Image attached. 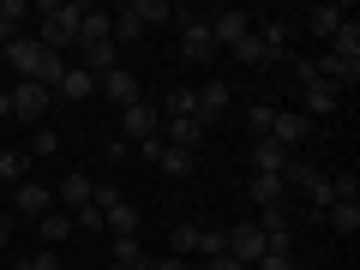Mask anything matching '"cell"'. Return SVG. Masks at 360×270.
Masks as SVG:
<instances>
[{"mask_svg":"<svg viewBox=\"0 0 360 270\" xmlns=\"http://www.w3.org/2000/svg\"><path fill=\"white\" fill-rule=\"evenodd\" d=\"M307 127H312L307 115H283V108H276V115H270V139L283 144V150H295V144L307 139Z\"/></svg>","mask_w":360,"mask_h":270,"instance_id":"obj_15","label":"cell"},{"mask_svg":"<svg viewBox=\"0 0 360 270\" xmlns=\"http://www.w3.org/2000/svg\"><path fill=\"white\" fill-rule=\"evenodd\" d=\"M108 264H127V270H150V258H144L139 234H115V240H108Z\"/></svg>","mask_w":360,"mask_h":270,"instance_id":"obj_16","label":"cell"},{"mask_svg":"<svg viewBox=\"0 0 360 270\" xmlns=\"http://www.w3.org/2000/svg\"><path fill=\"white\" fill-rule=\"evenodd\" d=\"M13 270H66V264L54 258V246H42V252H30V258H13Z\"/></svg>","mask_w":360,"mask_h":270,"instance_id":"obj_31","label":"cell"},{"mask_svg":"<svg viewBox=\"0 0 360 270\" xmlns=\"http://www.w3.org/2000/svg\"><path fill=\"white\" fill-rule=\"evenodd\" d=\"M42 25H37V42L54 54H66L78 42V18H84V0H49V6H37Z\"/></svg>","mask_w":360,"mask_h":270,"instance_id":"obj_1","label":"cell"},{"mask_svg":"<svg viewBox=\"0 0 360 270\" xmlns=\"http://www.w3.org/2000/svg\"><path fill=\"white\" fill-rule=\"evenodd\" d=\"M295 162V150H283L276 139H252V174H283Z\"/></svg>","mask_w":360,"mask_h":270,"instance_id":"obj_13","label":"cell"},{"mask_svg":"<svg viewBox=\"0 0 360 270\" xmlns=\"http://www.w3.org/2000/svg\"><path fill=\"white\" fill-rule=\"evenodd\" d=\"M295 37H300L295 18H264V25H258V42H264L270 66H283V60H288V42H295Z\"/></svg>","mask_w":360,"mask_h":270,"instance_id":"obj_5","label":"cell"},{"mask_svg":"<svg viewBox=\"0 0 360 270\" xmlns=\"http://www.w3.org/2000/svg\"><path fill=\"white\" fill-rule=\"evenodd\" d=\"M324 222H330V229L348 240V234L360 229V205H330V210H324Z\"/></svg>","mask_w":360,"mask_h":270,"instance_id":"obj_29","label":"cell"},{"mask_svg":"<svg viewBox=\"0 0 360 270\" xmlns=\"http://www.w3.org/2000/svg\"><path fill=\"white\" fill-rule=\"evenodd\" d=\"M150 270H193V264H186V258H174V252H168V258H150Z\"/></svg>","mask_w":360,"mask_h":270,"instance_id":"obj_37","label":"cell"},{"mask_svg":"<svg viewBox=\"0 0 360 270\" xmlns=\"http://www.w3.org/2000/svg\"><path fill=\"white\" fill-rule=\"evenodd\" d=\"M0 90H6V72H0Z\"/></svg>","mask_w":360,"mask_h":270,"instance_id":"obj_39","label":"cell"},{"mask_svg":"<svg viewBox=\"0 0 360 270\" xmlns=\"http://www.w3.org/2000/svg\"><path fill=\"white\" fill-rule=\"evenodd\" d=\"M6 96H13V120H30V127H42L54 108V90H42V84H13Z\"/></svg>","mask_w":360,"mask_h":270,"instance_id":"obj_3","label":"cell"},{"mask_svg":"<svg viewBox=\"0 0 360 270\" xmlns=\"http://www.w3.org/2000/svg\"><path fill=\"white\" fill-rule=\"evenodd\" d=\"M252 270H300V264H295V246H276V252H264Z\"/></svg>","mask_w":360,"mask_h":270,"instance_id":"obj_32","label":"cell"},{"mask_svg":"<svg viewBox=\"0 0 360 270\" xmlns=\"http://www.w3.org/2000/svg\"><path fill=\"white\" fill-rule=\"evenodd\" d=\"M162 120H198V96H193V84H174L162 96Z\"/></svg>","mask_w":360,"mask_h":270,"instance_id":"obj_18","label":"cell"},{"mask_svg":"<svg viewBox=\"0 0 360 270\" xmlns=\"http://www.w3.org/2000/svg\"><path fill=\"white\" fill-rule=\"evenodd\" d=\"M37 229H42V240H49V246H60L66 234H78V229H72V217H66V210H49V217H42Z\"/></svg>","mask_w":360,"mask_h":270,"instance_id":"obj_27","label":"cell"},{"mask_svg":"<svg viewBox=\"0 0 360 270\" xmlns=\"http://www.w3.org/2000/svg\"><path fill=\"white\" fill-rule=\"evenodd\" d=\"M205 139V120H162V144H180V150H198Z\"/></svg>","mask_w":360,"mask_h":270,"instance_id":"obj_21","label":"cell"},{"mask_svg":"<svg viewBox=\"0 0 360 270\" xmlns=\"http://www.w3.org/2000/svg\"><path fill=\"white\" fill-rule=\"evenodd\" d=\"M108 18H115V42H139V37H144V25L132 18V6H115Z\"/></svg>","mask_w":360,"mask_h":270,"instance_id":"obj_30","label":"cell"},{"mask_svg":"<svg viewBox=\"0 0 360 270\" xmlns=\"http://www.w3.org/2000/svg\"><path fill=\"white\" fill-rule=\"evenodd\" d=\"M13 222H18L13 210H0V252H6V240H13Z\"/></svg>","mask_w":360,"mask_h":270,"instance_id":"obj_38","label":"cell"},{"mask_svg":"<svg viewBox=\"0 0 360 270\" xmlns=\"http://www.w3.org/2000/svg\"><path fill=\"white\" fill-rule=\"evenodd\" d=\"M54 198H60V205L78 217V210H90V205H96V180L72 168V174H60V193H54Z\"/></svg>","mask_w":360,"mask_h":270,"instance_id":"obj_11","label":"cell"},{"mask_svg":"<svg viewBox=\"0 0 360 270\" xmlns=\"http://www.w3.org/2000/svg\"><path fill=\"white\" fill-rule=\"evenodd\" d=\"M342 18H348L342 6H307V13H300L295 25H300V30H312V37H324V42H330L336 30H342Z\"/></svg>","mask_w":360,"mask_h":270,"instance_id":"obj_14","label":"cell"},{"mask_svg":"<svg viewBox=\"0 0 360 270\" xmlns=\"http://www.w3.org/2000/svg\"><path fill=\"white\" fill-rule=\"evenodd\" d=\"M330 54L348 66H360V18H342V30L330 37Z\"/></svg>","mask_w":360,"mask_h":270,"instance_id":"obj_19","label":"cell"},{"mask_svg":"<svg viewBox=\"0 0 360 270\" xmlns=\"http://www.w3.org/2000/svg\"><path fill=\"white\" fill-rule=\"evenodd\" d=\"M96 90H103V96H108L115 108H132V103H144V90H139V72H127V66H115V72H108Z\"/></svg>","mask_w":360,"mask_h":270,"instance_id":"obj_10","label":"cell"},{"mask_svg":"<svg viewBox=\"0 0 360 270\" xmlns=\"http://www.w3.org/2000/svg\"><path fill=\"white\" fill-rule=\"evenodd\" d=\"M30 162H37L30 150H0V180H6V186H18V180L30 174Z\"/></svg>","mask_w":360,"mask_h":270,"instance_id":"obj_26","label":"cell"},{"mask_svg":"<svg viewBox=\"0 0 360 270\" xmlns=\"http://www.w3.org/2000/svg\"><path fill=\"white\" fill-rule=\"evenodd\" d=\"M72 229H78V234H103V210H96V205H90V210H78V217H72Z\"/></svg>","mask_w":360,"mask_h":270,"instance_id":"obj_35","label":"cell"},{"mask_svg":"<svg viewBox=\"0 0 360 270\" xmlns=\"http://www.w3.org/2000/svg\"><path fill=\"white\" fill-rule=\"evenodd\" d=\"M139 150L150 156V162L162 168L168 180H186V174H193V150H180V144H162V139H150V144H139Z\"/></svg>","mask_w":360,"mask_h":270,"instance_id":"obj_6","label":"cell"},{"mask_svg":"<svg viewBox=\"0 0 360 270\" xmlns=\"http://www.w3.org/2000/svg\"><path fill=\"white\" fill-rule=\"evenodd\" d=\"M54 96H66V103H90V96H96V78H90L84 66H66V78H60Z\"/></svg>","mask_w":360,"mask_h":270,"instance_id":"obj_20","label":"cell"},{"mask_svg":"<svg viewBox=\"0 0 360 270\" xmlns=\"http://www.w3.org/2000/svg\"><path fill=\"white\" fill-rule=\"evenodd\" d=\"M205 25H210V42H217V54H222V49H234V42L252 30V13H240V6H222V13H210Z\"/></svg>","mask_w":360,"mask_h":270,"instance_id":"obj_4","label":"cell"},{"mask_svg":"<svg viewBox=\"0 0 360 270\" xmlns=\"http://www.w3.org/2000/svg\"><path fill=\"white\" fill-rule=\"evenodd\" d=\"M54 150H60V132L37 127V139H30V156H54Z\"/></svg>","mask_w":360,"mask_h":270,"instance_id":"obj_34","label":"cell"},{"mask_svg":"<svg viewBox=\"0 0 360 270\" xmlns=\"http://www.w3.org/2000/svg\"><path fill=\"white\" fill-rule=\"evenodd\" d=\"M193 96H198V120L222 115V108L234 103V90H229V78H205V84H193Z\"/></svg>","mask_w":360,"mask_h":270,"instance_id":"obj_12","label":"cell"},{"mask_svg":"<svg viewBox=\"0 0 360 270\" xmlns=\"http://www.w3.org/2000/svg\"><path fill=\"white\" fill-rule=\"evenodd\" d=\"M49 210H54V193H49V186H37V180H18V186H13V217L42 222Z\"/></svg>","mask_w":360,"mask_h":270,"instance_id":"obj_7","label":"cell"},{"mask_svg":"<svg viewBox=\"0 0 360 270\" xmlns=\"http://www.w3.org/2000/svg\"><path fill=\"white\" fill-rule=\"evenodd\" d=\"M174 25H180V54L193 66H205V60H217V42H210V25L198 13H186V6H174Z\"/></svg>","mask_w":360,"mask_h":270,"instance_id":"obj_2","label":"cell"},{"mask_svg":"<svg viewBox=\"0 0 360 270\" xmlns=\"http://www.w3.org/2000/svg\"><path fill=\"white\" fill-rule=\"evenodd\" d=\"M108 270H127V264H108Z\"/></svg>","mask_w":360,"mask_h":270,"instance_id":"obj_40","label":"cell"},{"mask_svg":"<svg viewBox=\"0 0 360 270\" xmlns=\"http://www.w3.org/2000/svg\"><path fill=\"white\" fill-rule=\"evenodd\" d=\"M193 270H205V264H193Z\"/></svg>","mask_w":360,"mask_h":270,"instance_id":"obj_41","label":"cell"},{"mask_svg":"<svg viewBox=\"0 0 360 270\" xmlns=\"http://www.w3.org/2000/svg\"><path fill=\"white\" fill-rule=\"evenodd\" d=\"M108 205H120V186L115 180H96V210H108Z\"/></svg>","mask_w":360,"mask_h":270,"instance_id":"obj_36","label":"cell"},{"mask_svg":"<svg viewBox=\"0 0 360 270\" xmlns=\"http://www.w3.org/2000/svg\"><path fill=\"white\" fill-rule=\"evenodd\" d=\"M18 18H30L25 0H0V42H13V37H18Z\"/></svg>","mask_w":360,"mask_h":270,"instance_id":"obj_28","label":"cell"},{"mask_svg":"<svg viewBox=\"0 0 360 270\" xmlns=\"http://www.w3.org/2000/svg\"><path fill=\"white\" fill-rule=\"evenodd\" d=\"M246 193H252L258 210H276V205L288 198V186H283V174H252V186H246Z\"/></svg>","mask_w":360,"mask_h":270,"instance_id":"obj_17","label":"cell"},{"mask_svg":"<svg viewBox=\"0 0 360 270\" xmlns=\"http://www.w3.org/2000/svg\"><path fill=\"white\" fill-rule=\"evenodd\" d=\"M103 229H108V234H139V210L120 198V205H108V210H103Z\"/></svg>","mask_w":360,"mask_h":270,"instance_id":"obj_24","label":"cell"},{"mask_svg":"<svg viewBox=\"0 0 360 270\" xmlns=\"http://www.w3.org/2000/svg\"><path fill=\"white\" fill-rule=\"evenodd\" d=\"M120 127H127V139H132V144H150V139H162V115H156L150 103H132V108H120Z\"/></svg>","mask_w":360,"mask_h":270,"instance_id":"obj_8","label":"cell"},{"mask_svg":"<svg viewBox=\"0 0 360 270\" xmlns=\"http://www.w3.org/2000/svg\"><path fill=\"white\" fill-rule=\"evenodd\" d=\"M127 6H132V18H139V25L144 30H162V25H174V6H168V0H127Z\"/></svg>","mask_w":360,"mask_h":270,"instance_id":"obj_22","label":"cell"},{"mask_svg":"<svg viewBox=\"0 0 360 270\" xmlns=\"http://www.w3.org/2000/svg\"><path fill=\"white\" fill-rule=\"evenodd\" d=\"M198 246H205V229H198V222H174V234H168V252H174V258H193Z\"/></svg>","mask_w":360,"mask_h":270,"instance_id":"obj_23","label":"cell"},{"mask_svg":"<svg viewBox=\"0 0 360 270\" xmlns=\"http://www.w3.org/2000/svg\"><path fill=\"white\" fill-rule=\"evenodd\" d=\"M37 60H42V42H37V37H13V42H6V66H13V84L37 78Z\"/></svg>","mask_w":360,"mask_h":270,"instance_id":"obj_9","label":"cell"},{"mask_svg":"<svg viewBox=\"0 0 360 270\" xmlns=\"http://www.w3.org/2000/svg\"><path fill=\"white\" fill-rule=\"evenodd\" d=\"M229 54H234V60H240V66H270V54H264V42H258V25H252V30H246V37H240V42H234V49H229Z\"/></svg>","mask_w":360,"mask_h":270,"instance_id":"obj_25","label":"cell"},{"mask_svg":"<svg viewBox=\"0 0 360 270\" xmlns=\"http://www.w3.org/2000/svg\"><path fill=\"white\" fill-rule=\"evenodd\" d=\"M270 115H276L270 103H258L252 115H246V127H252V139H270Z\"/></svg>","mask_w":360,"mask_h":270,"instance_id":"obj_33","label":"cell"}]
</instances>
